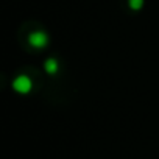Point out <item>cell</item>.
<instances>
[{
	"mask_svg": "<svg viewBox=\"0 0 159 159\" xmlns=\"http://www.w3.org/2000/svg\"><path fill=\"white\" fill-rule=\"evenodd\" d=\"M13 88H14L17 92H20V94H27V92L31 91L33 84H31V80H30L28 76L20 75V76H17L14 81H13Z\"/></svg>",
	"mask_w": 159,
	"mask_h": 159,
	"instance_id": "6da1fadb",
	"label": "cell"
},
{
	"mask_svg": "<svg viewBox=\"0 0 159 159\" xmlns=\"http://www.w3.org/2000/svg\"><path fill=\"white\" fill-rule=\"evenodd\" d=\"M142 3H143V0H129V7L133 10H140Z\"/></svg>",
	"mask_w": 159,
	"mask_h": 159,
	"instance_id": "277c9868",
	"label": "cell"
},
{
	"mask_svg": "<svg viewBox=\"0 0 159 159\" xmlns=\"http://www.w3.org/2000/svg\"><path fill=\"white\" fill-rule=\"evenodd\" d=\"M28 41H30V44H31L34 48H42V47H45V45H47L48 38H47V34H45V33H42V31H34V33H31V34H30Z\"/></svg>",
	"mask_w": 159,
	"mask_h": 159,
	"instance_id": "7a4b0ae2",
	"label": "cell"
},
{
	"mask_svg": "<svg viewBox=\"0 0 159 159\" xmlns=\"http://www.w3.org/2000/svg\"><path fill=\"white\" fill-rule=\"evenodd\" d=\"M45 70H47V73H50V75L56 73V70H58V62H56V59H47V62H45Z\"/></svg>",
	"mask_w": 159,
	"mask_h": 159,
	"instance_id": "3957f363",
	"label": "cell"
}]
</instances>
